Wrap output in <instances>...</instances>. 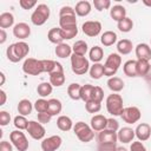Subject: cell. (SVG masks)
Returning a JSON list of instances; mask_svg holds the SVG:
<instances>
[{"label":"cell","mask_w":151,"mask_h":151,"mask_svg":"<svg viewBox=\"0 0 151 151\" xmlns=\"http://www.w3.org/2000/svg\"><path fill=\"white\" fill-rule=\"evenodd\" d=\"M29 52V46L25 41H18L9 45L6 50L7 59L12 63H19L22 60Z\"/></svg>","instance_id":"1"},{"label":"cell","mask_w":151,"mask_h":151,"mask_svg":"<svg viewBox=\"0 0 151 151\" xmlns=\"http://www.w3.org/2000/svg\"><path fill=\"white\" fill-rule=\"evenodd\" d=\"M106 110L113 117L122 116L124 111V103H123L122 96L118 93L109 94L106 98Z\"/></svg>","instance_id":"2"},{"label":"cell","mask_w":151,"mask_h":151,"mask_svg":"<svg viewBox=\"0 0 151 151\" xmlns=\"http://www.w3.org/2000/svg\"><path fill=\"white\" fill-rule=\"evenodd\" d=\"M73 132L76 133L77 138L83 143H90L94 138V131L88 124L84 122H77L73 125Z\"/></svg>","instance_id":"3"},{"label":"cell","mask_w":151,"mask_h":151,"mask_svg":"<svg viewBox=\"0 0 151 151\" xmlns=\"http://www.w3.org/2000/svg\"><path fill=\"white\" fill-rule=\"evenodd\" d=\"M122 65V57L119 53H111L106 58V61L104 64V76L111 78L114 77L119 66Z\"/></svg>","instance_id":"4"},{"label":"cell","mask_w":151,"mask_h":151,"mask_svg":"<svg viewBox=\"0 0 151 151\" xmlns=\"http://www.w3.org/2000/svg\"><path fill=\"white\" fill-rule=\"evenodd\" d=\"M50 7L45 4H39L31 15V21L35 26H42L50 18Z\"/></svg>","instance_id":"5"},{"label":"cell","mask_w":151,"mask_h":151,"mask_svg":"<svg viewBox=\"0 0 151 151\" xmlns=\"http://www.w3.org/2000/svg\"><path fill=\"white\" fill-rule=\"evenodd\" d=\"M71 67H72L73 73L78 74V76H83V74H85L86 72L90 71L91 66H90L88 59H86L83 55H78V54L72 53V55H71Z\"/></svg>","instance_id":"6"},{"label":"cell","mask_w":151,"mask_h":151,"mask_svg":"<svg viewBox=\"0 0 151 151\" xmlns=\"http://www.w3.org/2000/svg\"><path fill=\"white\" fill-rule=\"evenodd\" d=\"M9 140L18 151H27L28 150V146H29L28 140H27L25 133L21 132L20 130L12 131L9 133Z\"/></svg>","instance_id":"7"},{"label":"cell","mask_w":151,"mask_h":151,"mask_svg":"<svg viewBox=\"0 0 151 151\" xmlns=\"http://www.w3.org/2000/svg\"><path fill=\"white\" fill-rule=\"evenodd\" d=\"M22 71L28 76H39L44 72L42 63L35 58H27L22 64Z\"/></svg>","instance_id":"8"},{"label":"cell","mask_w":151,"mask_h":151,"mask_svg":"<svg viewBox=\"0 0 151 151\" xmlns=\"http://www.w3.org/2000/svg\"><path fill=\"white\" fill-rule=\"evenodd\" d=\"M26 131H27L28 134H29L33 139H35V140L44 139L45 133H46V130H45L44 125L40 124L39 122H35V120H29V122H28V126H27Z\"/></svg>","instance_id":"9"},{"label":"cell","mask_w":151,"mask_h":151,"mask_svg":"<svg viewBox=\"0 0 151 151\" xmlns=\"http://www.w3.org/2000/svg\"><path fill=\"white\" fill-rule=\"evenodd\" d=\"M120 117L126 124H134L140 119L142 113H140V110L138 107L129 106V107H124V111H123Z\"/></svg>","instance_id":"10"},{"label":"cell","mask_w":151,"mask_h":151,"mask_svg":"<svg viewBox=\"0 0 151 151\" xmlns=\"http://www.w3.org/2000/svg\"><path fill=\"white\" fill-rule=\"evenodd\" d=\"M61 143H63V139L58 134L44 138L41 142V150L42 151H57L61 146Z\"/></svg>","instance_id":"11"},{"label":"cell","mask_w":151,"mask_h":151,"mask_svg":"<svg viewBox=\"0 0 151 151\" xmlns=\"http://www.w3.org/2000/svg\"><path fill=\"white\" fill-rule=\"evenodd\" d=\"M83 33L87 37H97L101 32V24L97 20H88L81 25Z\"/></svg>","instance_id":"12"},{"label":"cell","mask_w":151,"mask_h":151,"mask_svg":"<svg viewBox=\"0 0 151 151\" xmlns=\"http://www.w3.org/2000/svg\"><path fill=\"white\" fill-rule=\"evenodd\" d=\"M13 35L20 40H24L31 35V27L26 22H18L13 27Z\"/></svg>","instance_id":"13"},{"label":"cell","mask_w":151,"mask_h":151,"mask_svg":"<svg viewBox=\"0 0 151 151\" xmlns=\"http://www.w3.org/2000/svg\"><path fill=\"white\" fill-rule=\"evenodd\" d=\"M106 125H107V118L103 114H94L90 120V126L92 127L93 131H97V132L105 130Z\"/></svg>","instance_id":"14"},{"label":"cell","mask_w":151,"mask_h":151,"mask_svg":"<svg viewBox=\"0 0 151 151\" xmlns=\"http://www.w3.org/2000/svg\"><path fill=\"white\" fill-rule=\"evenodd\" d=\"M134 133L139 142H145L151 137V126L147 123H140L137 125Z\"/></svg>","instance_id":"15"},{"label":"cell","mask_w":151,"mask_h":151,"mask_svg":"<svg viewBox=\"0 0 151 151\" xmlns=\"http://www.w3.org/2000/svg\"><path fill=\"white\" fill-rule=\"evenodd\" d=\"M134 52H136L137 60H146V61H149L151 59V47L145 42L138 44L136 46V48H134Z\"/></svg>","instance_id":"16"},{"label":"cell","mask_w":151,"mask_h":151,"mask_svg":"<svg viewBox=\"0 0 151 151\" xmlns=\"http://www.w3.org/2000/svg\"><path fill=\"white\" fill-rule=\"evenodd\" d=\"M117 136H118V140L124 143V144H127V143H131L133 140V138L136 137V133H134V130L131 129V127H122L118 130L117 132Z\"/></svg>","instance_id":"17"},{"label":"cell","mask_w":151,"mask_h":151,"mask_svg":"<svg viewBox=\"0 0 151 151\" xmlns=\"http://www.w3.org/2000/svg\"><path fill=\"white\" fill-rule=\"evenodd\" d=\"M118 140V136L116 131H111V130H103L98 133V143L103 144V143H117Z\"/></svg>","instance_id":"18"},{"label":"cell","mask_w":151,"mask_h":151,"mask_svg":"<svg viewBox=\"0 0 151 151\" xmlns=\"http://www.w3.org/2000/svg\"><path fill=\"white\" fill-rule=\"evenodd\" d=\"M74 11H76V14L78 17H86L91 13L92 11V7H91V4L86 0H81V1H78L76 7H74Z\"/></svg>","instance_id":"19"},{"label":"cell","mask_w":151,"mask_h":151,"mask_svg":"<svg viewBox=\"0 0 151 151\" xmlns=\"http://www.w3.org/2000/svg\"><path fill=\"white\" fill-rule=\"evenodd\" d=\"M110 17L114 21L119 22L120 20H123L124 18H126V9H125V7L122 6V5H114L110 9Z\"/></svg>","instance_id":"20"},{"label":"cell","mask_w":151,"mask_h":151,"mask_svg":"<svg viewBox=\"0 0 151 151\" xmlns=\"http://www.w3.org/2000/svg\"><path fill=\"white\" fill-rule=\"evenodd\" d=\"M59 26H60L61 29L76 28V27H77V19H76V15L59 17Z\"/></svg>","instance_id":"21"},{"label":"cell","mask_w":151,"mask_h":151,"mask_svg":"<svg viewBox=\"0 0 151 151\" xmlns=\"http://www.w3.org/2000/svg\"><path fill=\"white\" fill-rule=\"evenodd\" d=\"M124 81H123V79L122 78H119V77H111V78H109V80H107V87L112 91V93H118V92H120L123 88H124Z\"/></svg>","instance_id":"22"},{"label":"cell","mask_w":151,"mask_h":151,"mask_svg":"<svg viewBox=\"0 0 151 151\" xmlns=\"http://www.w3.org/2000/svg\"><path fill=\"white\" fill-rule=\"evenodd\" d=\"M47 39L52 44H55V45L61 44L64 41L63 34H61V28L60 27H53V28H51L48 31V33H47Z\"/></svg>","instance_id":"23"},{"label":"cell","mask_w":151,"mask_h":151,"mask_svg":"<svg viewBox=\"0 0 151 151\" xmlns=\"http://www.w3.org/2000/svg\"><path fill=\"white\" fill-rule=\"evenodd\" d=\"M57 126L60 131H70L73 129V122L68 116H59L57 119Z\"/></svg>","instance_id":"24"},{"label":"cell","mask_w":151,"mask_h":151,"mask_svg":"<svg viewBox=\"0 0 151 151\" xmlns=\"http://www.w3.org/2000/svg\"><path fill=\"white\" fill-rule=\"evenodd\" d=\"M132 48H133L132 41L129 40V39H122L117 42V51H118L119 54L126 55V54L132 52Z\"/></svg>","instance_id":"25"},{"label":"cell","mask_w":151,"mask_h":151,"mask_svg":"<svg viewBox=\"0 0 151 151\" xmlns=\"http://www.w3.org/2000/svg\"><path fill=\"white\" fill-rule=\"evenodd\" d=\"M117 33L116 32H113V31H106V32H104L103 34H101V37H100V42L104 45V46H106V47H109V46H112L113 44H116L117 42Z\"/></svg>","instance_id":"26"},{"label":"cell","mask_w":151,"mask_h":151,"mask_svg":"<svg viewBox=\"0 0 151 151\" xmlns=\"http://www.w3.org/2000/svg\"><path fill=\"white\" fill-rule=\"evenodd\" d=\"M54 52H55V55L58 58L64 59V58H67V57H71L72 55V47L70 45L65 44V42H61V44L57 45Z\"/></svg>","instance_id":"27"},{"label":"cell","mask_w":151,"mask_h":151,"mask_svg":"<svg viewBox=\"0 0 151 151\" xmlns=\"http://www.w3.org/2000/svg\"><path fill=\"white\" fill-rule=\"evenodd\" d=\"M123 72L125 76L133 78L137 77V60H127L123 65Z\"/></svg>","instance_id":"28"},{"label":"cell","mask_w":151,"mask_h":151,"mask_svg":"<svg viewBox=\"0 0 151 151\" xmlns=\"http://www.w3.org/2000/svg\"><path fill=\"white\" fill-rule=\"evenodd\" d=\"M33 109H34V106H33V104L28 99H21L18 103V112L21 116H25L26 117V116L31 114V112H32Z\"/></svg>","instance_id":"29"},{"label":"cell","mask_w":151,"mask_h":151,"mask_svg":"<svg viewBox=\"0 0 151 151\" xmlns=\"http://www.w3.org/2000/svg\"><path fill=\"white\" fill-rule=\"evenodd\" d=\"M61 110H63V104H61V101L59 99L52 98V99L48 100V110H47V112L52 117L59 114L61 112Z\"/></svg>","instance_id":"30"},{"label":"cell","mask_w":151,"mask_h":151,"mask_svg":"<svg viewBox=\"0 0 151 151\" xmlns=\"http://www.w3.org/2000/svg\"><path fill=\"white\" fill-rule=\"evenodd\" d=\"M14 24V15L9 12H4L0 14V28L5 29L12 27Z\"/></svg>","instance_id":"31"},{"label":"cell","mask_w":151,"mask_h":151,"mask_svg":"<svg viewBox=\"0 0 151 151\" xmlns=\"http://www.w3.org/2000/svg\"><path fill=\"white\" fill-rule=\"evenodd\" d=\"M88 57H90V60L93 61V64L99 63V61L104 58V51H103L101 47H99V46L96 45V46H93V47L90 50Z\"/></svg>","instance_id":"32"},{"label":"cell","mask_w":151,"mask_h":151,"mask_svg":"<svg viewBox=\"0 0 151 151\" xmlns=\"http://www.w3.org/2000/svg\"><path fill=\"white\" fill-rule=\"evenodd\" d=\"M88 73H90V77H91L92 79H96V80L100 79V78L104 76V65H101L100 63L93 64V65L90 67Z\"/></svg>","instance_id":"33"},{"label":"cell","mask_w":151,"mask_h":151,"mask_svg":"<svg viewBox=\"0 0 151 151\" xmlns=\"http://www.w3.org/2000/svg\"><path fill=\"white\" fill-rule=\"evenodd\" d=\"M50 83L54 87H60L65 83V74L64 72H52L50 74Z\"/></svg>","instance_id":"34"},{"label":"cell","mask_w":151,"mask_h":151,"mask_svg":"<svg viewBox=\"0 0 151 151\" xmlns=\"http://www.w3.org/2000/svg\"><path fill=\"white\" fill-rule=\"evenodd\" d=\"M80 90L81 85L78 83H72L67 87V94L72 100H80Z\"/></svg>","instance_id":"35"},{"label":"cell","mask_w":151,"mask_h":151,"mask_svg":"<svg viewBox=\"0 0 151 151\" xmlns=\"http://www.w3.org/2000/svg\"><path fill=\"white\" fill-rule=\"evenodd\" d=\"M87 51H88V46H87V44L84 40H78L72 46V52L74 54H78V55L85 57V54L87 53Z\"/></svg>","instance_id":"36"},{"label":"cell","mask_w":151,"mask_h":151,"mask_svg":"<svg viewBox=\"0 0 151 151\" xmlns=\"http://www.w3.org/2000/svg\"><path fill=\"white\" fill-rule=\"evenodd\" d=\"M52 91H53V86L51 85V83L48 81H44V83H40L39 85H38V87H37V92H38V94L41 97V98H45V97H47V96H50L51 93H52Z\"/></svg>","instance_id":"37"},{"label":"cell","mask_w":151,"mask_h":151,"mask_svg":"<svg viewBox=\"0 0 151 151\" xmlns=\"http://www.w3.org/2000/svg\"><path fill=\"white\" fill-rule=\"evenodd\" d=\"M93 85L91 84H85L81 86V90H80V99L85 103L92 100V92H93Z\"/></svg>","instance_id":"38"},{"label":"cell","mask_w":151,"mask_h":151,"mask_svg":"<svg viewBox=\"0 0 151 151\" xmlns=\"http://www.w3.org/2000/svg\"><path fill=\"white\" fill-rule=\"evenodd\" d=\"M150 70V63L146 60H137V77H143L147 74Z\"/></svg>","instance_id":"39"},{"label":"cell","mask_w":151,"mask_h":151,"mask_svg":"<svg viewBox=\"0 0 151 151\" xmlns=\"http://www.w3.org/2000/svg\"><path fill=\"white\" fill-rule=\"evenodd\" d=\"M117 27H118V29L120 32L127 33V32H130L133 28V21H132V19H130V18L126 17L123 20H120L119 22H117Z\"/></svg>","instance_id":"40"},{"label":"cell","mask_w":151,"mask_h":151,"mask_svg":"<svg viewBox=\"0 0 151 151\" xmlns=\"http://www.w3.org/2000/svg\"><path fill=\"white\" fill-rule=\"evenodd\" d=\"M33 106H34V110H35L38 113L47 112V110H48V100H46L45 98L37 99L35 103L33 104Z\"/></svg>","instance_id":"41"},{"label":"cell","mask_w":151,"mask_h":151,"mask_svg":"<svg viewBox=\"0 0 151 151\" xmlns=\"http://www.w3.org/2000/svg\"><path fill=\"white\" fill-rule=\"evenodd\" d=\"M13 124H14V126H15L18 130L22 131V130H26V129H27V126H28V120L26 119V117H25V116L19 114V116L14 117Z\"/></svg>","instance_id":"42"},{"label":"cell","mask_w":151,"mask_h":151,"mask_svg":"<svg viewBox=\"0 0 151 151\" xmlns=\"http://www.w3.org/2000/svg\"><path fill=\"white\" fill-rule=\"evenodd\" d=\"M41 63H42L44 72L51 74V73L55 70V67H57V63H58V61H54V60H51V59H44V60H41Z\"/></svg>","instance_id":"43"},{"label":"cell","mask_w":151,"mask_h":151,"mask_svg":"<svg viewBox=\"0 0 151 151\" xmlns=\"http://www.w3.org/2000/svg\"><path fill=\"white\" fill-rule=\"evenodd\" d=\"M85 109L88 113H98L101 109V103L94 101V100H90L87 103H85Z\"/></svg>","instance_id":"44"},{"label":"cell","mask_w":151,"mask_h":151,"mask_svg":"<svg viewBox=\"0 0 151 151\" xmlns=\"http://www.w3.org/2000/svg\"><path fill=\"white\" fill-rule=\"evenodd\" d=\"M93 6L96 7L97 11L101 12V11H104V9L110 8L111 1H110V0H94V1H93Z\"/></svg>","instance_id":"45"},{"label":"cell","mask_w":151,"mask_h":151,"mask_svg":"<svg viewBox=\"0 0 151 151\" xmlns=\"http://www.w3.org/2000/svg\"><path fill=\"white\" fill-rule=\"evenodd\" d=\"M104 99V91L100 86H94L93 87V92H92V100L101 103Z\"/></svg>","instance_id":"46"},{"label":"cell","mask_w":151,"mask_h":151,"mask_svg":"<svg viewBox=\"0 0 151 151\" xmlns=\"http://www.w3.org/2000/svg\"><path fill=\"white\" fill-rule=\"evenodd\" d=\"M61 34H63L64 40L73 39L78 34V27H76V28H68V29H61Z\"/></svg>","instance_id":"47"},{"label":"cell","mask_w":151,"mask_h":151,"mask_svg":"<svg viewBox=\"0 0 151 151\" xmlns=\"http://www.w3.org/2000/svg\"><path fill=\"white\" fill-rule=\"evenodd\" d=\"M117 147L116 143H98L97 151H117Z\"/></svg>","instance_id":"48"},{"label":"cell","mask_w":151,"mask_h":151,"mask_svg":"<svg viewBox=\"0 0 151 151\" xmlns=\"http://www.w3.org/2000/svg\"><path fill=\"white\" fill-rule=\"evenodd\" d=\"M11 122V114L7 111H0V125L6 126Z\"/></svg>","instance_id":"49"},{"label":"cell","mask_w":151,"mask_h":151,"mask_svg":"<svg viewBox=\"0 0 151 151\" xmlns=\"http://www.w3.org/2000/svg\"><path fill=\"white\" fill-rule=\"evenodd\" d=\"M65 15H76L74 8L71 6H63L59 11V17H65Z\"/></svg>","instance_id":"50"},{"label":"cell","mask_w":151,"mask_h":151,"mask_svg":"<svg viewBox=\"0 0 151 151\" xmlns=\"http://www.w3.org/2000/svg\"><path fill=\"white\" fill-rule=\"evenodd\" d=\"M19 5L21 6L22 9H31L34 6H37V1L35 0H20Z\"/></svg>","instance_id":"51"},{"label":"cell","mask_w":151,"mask_h":151,"mask_svg":"<svg viewBox=\"0 0 151 151\" xmlns=\"http://www.w3.org/2000/svg\"><path fill=\"white\" fill-rule=\"evenodd\" d=\"M52 119V116L48 113V112H42V113H38V122L40 124H47L50 123Z\"/></svg>","instance_id":"52"},{"label":"cell","mask_w":151,"mask_h":151,"mask_svg":"<svg viewBox=\"0 0 151 151\" xmlns=\"http://www.w3.org/2000/svg\"><path fill=\"white\" fill-rule=\"evenodd\" d=\"M106 129L107 130H111V131H118L119 130V123L118 120H116L114 118H109L107 119V125H106Z\"/></svg>","instance_id":"53"},{"label":"cell","mask_w":151,"mask_h":151,"mask_svg":"<svg viewBox=\"0 0 151 151\" xmlns=\"http://www.w3.org/2000/svg\"><path fill=\"white\" fill-rule=\"evenodd\" d=\"M130 151H146L145 145L143 144V142H132L131 146H130Z\"/></svg>","instance_id":"54"},{"label":"cell","mask_w":151,"mask_h":151,"mask_svg":"<svg viewBox=\"0 0 151 151\" xmlns=\"http://www.w3.org/2000/svg\"><path fill=\"white\" fill-rule=\"evenodd\" d=\"M0 151H13V146L11 143L6 142V140H2L0 143Z\"/></svg>","instance_id":"55"},{"label":"cell","mask_w":151,"mask_h":151,"mask_svg":"<svg viewBox=\"0 0 151 151\" xmlns=\"http://www.w3.org/2000/svg\"><path fill=\"white\" fill-rule=\"evenodd\" d=\"M6 100H7V94H6V92H5L4 90H0V105H1V106L5 105Z\"/></svg>","instance_id":"56"},{"label":"cell","mask_w":151,"mask_h":151,"mask_svg":"<svg viewBox=\"0 0 151 151\" xmlns=\"http://www.w3.org/2000/svg\"><path fill=\"white\" fill-rule=\"evenodd\" d=\"M7 39V34H6V31L0 28V44H4Z\"/></svg>","instance_id":"57"},{"label":"cell","mask_w":151,"mask_h":151,"mask_svg":"<svg viewBox=\"0 0 151 151\" xmlns=\"http://www.w3.org/2000/svg\"><path fill=\"white\" fill-rule=\"evenodd\" d=\"M145 80H146V81H149V83H151V65H150V70H149L147 74L145 76Z\"/></svg>","instance_id":"58"},{"label":"cell","mask_w":151,"mask_h":151,"mask_svg":"<svg viewBox=\"0 0 151 151\" xmlns=\"http://www.w3.org/2000/svg\"><path fill=\"white\" fill-rule=\"evenodd\" d=\"M0 78H1L0 85H4V84H5V80H6V78H5V73H4V72H0Z\"/></svg>","instance_id":"59"},{"label":"cell","mask_w":151,"mask_h":151,"mask_svg":"<svg viewBox=\"0 0 151 151\" xmlns=\"http://www.w3.org/2000/svg\"><path fill=\"white\" fill-rule=\"evenodd\" d=\"M117 151H127V149L123 147V146H119V147H117Z\"/></svg>","instance_id":"60"},{"label":"cell","mask_w":151,"mask_h":151,"mask_svg":"<svg viewBox=\"0 0 151 151\" xmlns=\"http://www.w3.org/2000/svg\"><path fill=\"white\" fill-rule=\"evenodd\" d=\"M143 4L146 5V6H151V2H149V1H146V0H143Z\"/></svg>","instance_id":"61"}]
</instances>
